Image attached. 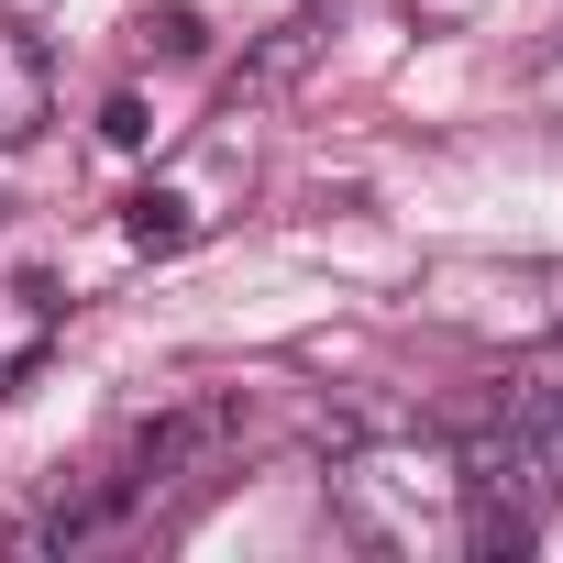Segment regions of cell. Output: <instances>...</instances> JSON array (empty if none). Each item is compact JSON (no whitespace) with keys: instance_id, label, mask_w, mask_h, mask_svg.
<instances>
[{"instance_id":"6da1fadb","label":"cell","mask_w":563,"mask_h":563,"mask_svg":"<svg viewBox=\"0 0 563 563\" xmlns=\"http://www.w3.org/2000/svg\"><path fill=\"white\" fill-rule=\"evenodd\" d=\"M221 442H243V398L166 409V420H144V431H133V486H155V475H199Z\"/></svg>"},{"instance_id":"7a4b0ae2","label":"cell","mask_w":563,"mask_h":563,"mask_svg":"<svg viewBox=\"0 0 563 563\" xmlns=\"http://www.w3.org/2000/svg\"><path fill=\"white\" fill-rule=\"evenodd\" d=\"M122 497H133V475H122V486H56V497H34L0 541H12V552H67V541L111 530V519H122Z\"/></svg>"},{"instance_id":"3957f363","label":"cell","mask_w":563,"mask_h":563,"mask_svg":"<svg viewBox=\"0 0 563 563\" xmlns=\"http://www.w3.org/2000/svg\"><path fill=\"white\" fill-rule=\"evenodd\" d=\"M56 122V67L34 34H0V144H34Z\"/></svg>"},{"instance_id":"277c9868","label":"cell","mask_w":563,"mask_h":563,"mask_svg":"<svg viewBox=\"0 0 563 563\" xmlns=\"http://www.w3.org/2000/svg\"><path fill=\"white\" fill-rule=\"evenodd\" d=\"M310 56H321V23H276V34L243 56V78H232V122H243V111H265L276 89H288V78L310 67Z\"/></svg>"},{"instance_id":"5b68a950","label":"cell","mask_w":563,"mask_h":563,"mask_svg":"<svg viewBox=\"0 0 563 563\" xmlns=\"http://www.w3.org/2000/svg\"><path fill=\"white\" fill-rule=\"evenodd\" d=\"M530 541H541V508H530V497H464V552L519 563Z\"/></svg>"},{"instance_id":"8992f818","label":"cell","mask_w":563,"mask_h":563,"mask_svg":"<svg viewBox=\"0 0 563 563\" xmlns=\"http://www.w3.org/2000/svg\"><path fill=\"white\" fill-rule=\"evenodd\" d=\"M508 420H519V442H530V464H541V497H563V387H519Z\"/></svg>"},{"instance_id":"52a82bcc","label":"cell","mask_w":563,"mask_h":563,"mask_svg":"<svg viewBox=\"0 0 563 563\" xmlns=\"http://www.w3.org/2000/svg\"><path fill=\"white\" fill-rule=\"evenodd\" d=\"M122 243H144V254L188 243V199H177V188H144V199H122Z\"/></svg>"},{"instance_id":"ba28073f","label":"cell","mask_w":563,"mask_h":563,"mask_svg":"<svg viewBox=\"0 0 563 563\" xmlns=\"http://www.w3.org/2000/svg\"><path fill=\"white\" fill-rule=\"evenodd\" d=\"M144 45H155L166 67H188V56H210V23H199V12H177V0H166V12H144Z\"/></svg>"},{"instance_id":"9c48e42d","label":"cell","mask_w":563,"mask_h":563,"mask_svg":"<svg viewBox=\"0 0 563 563\" xmlns=\"http://www.w3.org/2000/svg\"><path fill=\"white\" fill-rule=\"evenodd\" d=\"M100 133H111V144H144L155 122H144V100H111V111H100Z\"/></svg>"},{"instance_id":"30bf717a","label":"cell","mask_w":563,"mask_h":563,"mask_svg":"<svg viewBox=\"0 0 563 563\" xmlns=\"http://www.w3.org/2000/svg\"><path fill=\"white\" fill-rule=\"evenodd\" d=\"M530 89H541V100H552V111H563V45H552V56H541V67H530Z\"/></svg>"}]
</instances>
